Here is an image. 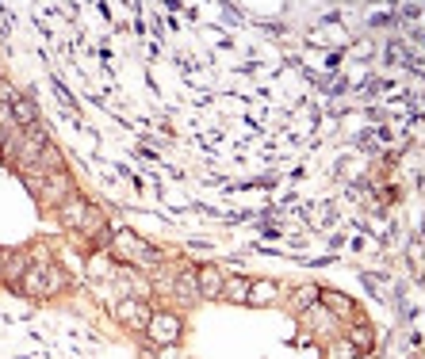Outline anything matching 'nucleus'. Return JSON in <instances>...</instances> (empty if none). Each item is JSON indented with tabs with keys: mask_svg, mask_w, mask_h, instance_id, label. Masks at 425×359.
Masks as SVG:
<instances>
[{
	"mask_svg": "<svg viewBox=\"0 0 425 359\" xmlns=\"http://www.w3.org/2000/svg\"><path fill=\"white\" fill-rule=\"evenodd\" d=\"M146 325H150V336H153L158 344H173L176 336H180V321L169 318V313H153Z\"/></svg>",
	"mask_w": 425,
	"mask_h": 359,
	"instance_id": "f257e3e1",
	"label": "nucleus"
},
{
	"mask_svg": "<svg viewBox=\"0 0 425 359\" xmlns=\"http://www.w3.org/2000/svg\"><path fill=\"white\" fill-rule=\"evenodd\" d=\"M62 214H66V222H73V226H96V214H92V206L81 203V199L66 203V206H62Z\"/></svg>",
	"mask_w": 425,
	"mask_h": 359,
	"instance_id": "f03ea898",
	"label": "nucleus"
},
{
	"mask_svg": "<svg viewBox=\"0 0 425 359\" xmlns=\"http://www.w3.org/2000/svg\"><path fill=\"white\" fill-rule=\"evenodd\" d=\"M8 111L16 115V119H19L23 126H35V123H39V107H35L31 99H23V96H12Z\"/></svg>",
	"mask_w": 425,
	"mask_h": 359,
	"instance_id": "7ed1b4c3",
	"label": "nucleus"
},
{
	"mask_svg": "<svg viewBox=\"0 0 425 359\" xmlns=\"http://www.w3.org/2000/svg\"><path fill=\"white\" fill-rule=\"evenodd\" d=\"M196 283H200V298H215V294L223 291V275H218L215 268H203L200 275H196Z\"/></svg>",
	"mask_w": 425,
	"mask_h": 359,
	"instance_id": "20e7f679",
	"label": "nucleus"
},
{
	"mask_svg": "<svg viewBox=\"0 0 425 359\" xmlns=\"http://www.w3.org/2000/svg\"><path fill=\"white\" fill-rule=\"evenodd\" d=\"M176 294H180L184 302H196V298H200V283H196L192 271H184V275L176 279Z\"/></svg>",
	"mask_w": 425,
	"mask_h": 359,
	"instance_id": "39448f33",
	"label": "nucleus"
},
{
	"mask_svg": "<svg viewBox=\"0 0 425 359\" xmlns=\"http://www.w3.org/2000/svg\"><path fill=\"white\" fill-rule=\"evenodd\" d=\"M115 245H119V253H131V256H138V260H153V253H150V249H146V245H138V241H134L131 233H123V237L115 241Z\"/></svg>",
	"mask_w": 425,
	"mask_h": 359,
	"instance_id": "423d86ee",
	"label": "nucleus"
},
{
	"mask_svg": "<svg viewBox=\"0 0 425 359\" xmlns=\"http://www.w3.org/2000/svg\"><path fill=\"white\" fill-rule=\"evenodd\" d=\"M119 318H126V321H150L138 302H123V306H119Z\"/></svg>",
	"mask_w": 425,
	"mask_h": 359,
	"instance_id": "0eeeda50",
	"label": "nucleus"
},
{
	"mask_svg": "<svg viewBox=\"0 0 425 359\" xmlns=\"http://www.w3.org/2000/svg\"><path fill=\"white\" fill-rule=\"evenodd\" d=\"M223 287H226V294H234V298H238V302H242L245 291H249V287H245L242 279H230V283H223Z\"/></svg>",
	"mask_w": 425,
	"mask_h": 359,
	"instance_id": "6e6552de",
	"label": "nucleus"
},
{
	"mask_svg": "<svg viewBox=\"0 0 425 359\" xmlns=\"http://www.w3.org/2000/svg\"><path fill=\"white\" fill-rule=\"evenodd\" d=\"M352 340H357L360 348H372V333H364V329H357V333H352Z\"/></svg>",
	"mask_w": 425,
	"mask_h": 359,
	"instance_id": "1a4fd4ad",
	"label": "nucleus"
},
{
	"mask_svg": "<svg viewBox=\"0 0 425 359\" xmlns=\"http://www.w3.org/2000/svg\"><path fill=\"white\" fill-rule=\"evenodd\" d=\"M0 275H4V253H0Z\"/></svg>",
	"mask_w": 425,
	"mask_h": 359,
	"instance_id": "9d476101",
	"label": "nucleus"
}]
</instances>
